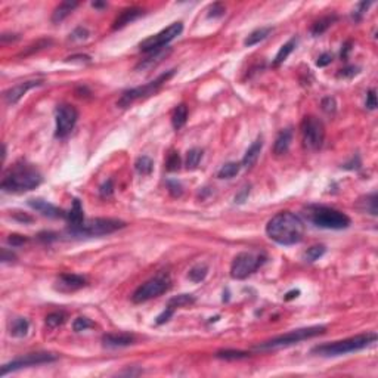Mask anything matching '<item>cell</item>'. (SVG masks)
I'll list each match as a JSON object with an SVG mask.
<instances>
[{
    "mask_svg": "<svg viewBox=\"0 0 378 378\" xmlns=\"http://www.w3.org/2000/svg\"><path fill=\"white\" fill-rule=\"evenodd\" d=\"M40 172L31 164H17L2 180V189L5 192H27L36 189L42 183Z\"/></svg>",
    "mask_w": 378,
    "mask_h": 378,
    "instance_id": "obj_2",
    "label": "cell"
},
{
    "mask_svg": "<svg viewBox=\"0 0 378 378\" xmlns=\"http://www.w3.org/2000/svg\"><path fill=\"white\" fill-rule=\"evenodd\" d=\"M331 62H333V53L325 52V53H322V55L318 58L316 65H318V67H327V65H330Z\"/></svg>",
    "mask_w": 378,
    "mask_h": 378,
    "instance_id": "obj_52",
    "label": "cell"
},
{
    "mask_svg": "<svg viewBox=\"0 0 378 378\" xmlns=\"http://www.w3.org/2000/svg\"><path fill=\"white\" fill-rule=\"evenodd\" d=\"M377 341V334L375 333H366V334H360L356 337H350L341 341H334V343H328V344H321L312 349V353L319 355V356H340V355H346V353H352V352H357L362 350L365 347H368L369 344Z\"/></svg>",
    "mask_w": 378,
    "mask_h": 378,
    "instance_id": "obj_3",
    "label": "cell"
},
{
    "mask_svg": "<svg viewBox=\"0 0 378 378\" xmlns=\"http://www.w3.org/2000/svg\"><path fill=\"white\" fill-rule=\"evenodd\" d=\"M308 219L318 228L324 229H346L350 226V217L335 208L325 207V205H309L308 207Z\"/></svg>",
    "mask_w": 378,
    "mask_h": 378,
    "instance_id": "obj_4",
    "label": "cell"
},
{
    "mask_svg": "<svg viewBox=\"0 0 378 378\" xmlns=\"http://www.w3.org/2000/svg\"><path fill=\"white\" fill-rule=\"evenodd\" d=\"M338 20V17L337 15H327V17H324V18H321V20H318L313 25H312V28H311V34L312 36H315V37H318V36H321V34H324L335 21Z\"/></svg>",
    "mask_w": 378,
    "mask_h": 378,
    "instance_id": "obj_24",
    "label": "cell"
},
{
    "mask_svg": "<svg viewBox=\"0 0 378 378\" xmlns=\"http://www.w3.org/2000/svg\"><path fill=\"white\" fill-rule=\"evenodd\" d=\"M50 44H52V40H49V39H42V40L36 42L34 44L28 46V47H27L24 52H21V53H20V56H27V55H31V53H34V52H39V50H42V49H44V47L50 46Z\"/></svg>",
    "mask_w": 378,
    "mask_h": 378,
    "instance_id": "obj_38",
    "label": "cell"
},
{
    "mask_svg": "<svg viewBox=\"0 0 378 378\" xmlns=\"http://www.w3.org/2000/svg\"><path fill=\"white\" fill-rule=\"evenodd\" d=\"M64 322H65V315L62 312H53V313L46 316V327L50 328V330L58 328Z\"/></svg>",
    "mask_w": 378,
    "mask_h": 378,
    "instance_id": "obj_37",
    "label": "cell"
},
{
    "mask_svg": "<svg viewBox=\"0 0 378 378\" xmlns=\"http://www.w3.org/2000/svg\"><path fill=\"white\" fill-rule=\"evenodd\" d=\"M248 195H250V185H245V186L235 195V202H237V204H244V202L247 201Z\"/></svg>",
    "mask_w": 378,
    "mask_h": 378,
    "instance_id": "obj_48",
    "label": "cell"
},
{
    "mask_svg": "<svg viewBox=\"0 0 378 378\" xmlns=\"http://www.w3.org/2000/svg\"><path fill=\"white\" fill-rule=\"evenodd\" d=\"M102 343L107 347H126L134 343V335L120 333V334H105L102 335Z\"/></svg>",
    "mask_w": 378,
    "mask_h": 378,
    "instance_id": "obj_18",
    "label": "cell"
},
{
    "mask_svg": "<svg viewBox=\"0 0 378 378\" xmlns=\"http://www.w3.org/2000/svg\"><path fill=\"white\" fill-rule=\"evenodd\" d=\"M352 50V42L349 40V42H346L344 44H343V49H341V59H347V56H349V52Z\"/></svg>",
    "mask_w": 378,
    "mask_h": 378,
    "instance_id": "obj_55",
    "label": "cell"
},
{
    "mask_svg": "<svg viewBox=\"0 0 378 378\" xmlns=\"http://www.w3.org/2000/svg\"><path fill=\"white\" fill-rule=\"evenodd\" d=\"M27 241H28L27 237L18 235V234H14V235H9V237H8V244H11L12 247H21V245H24Z\"/></svg>",
    "mask_w": 378,
    "mask_h": 378,
    "instance_id": "obj_46",
    "label": "cell"
},
{
    "mask_svg": "<svg viewBox=\"0 0 378 378\" xmlns=\"http://www.w3.org/2000/svg\"><path fill=\"white\" fill-rule=\"evenodd\" d=\"M134 169H136V172H137L139 175L146 176V175H151V173H153L154 163H153V160H151L149 157L142 156V157H139V158L136 160V163H134Z\"/></svg>",
    "mask_w": 378,
    "mask_h": 378,
    "instance_id": "obj_31",
    "label": "cell"
},
{
    "mask_svg": "<svg viewBox=\"0 0 378 378\" xmlns=\"http://www.w3.org/2000/svg\"><path fill=\"white\" fill-rule=\"evenodd\" d=\"M262 148H263V139L262 137H257L253 143H251V146L247 149V153H245V156H244V158H243V163H241V166L243 167H251V166H254V163L259 160V157H260V153H262Z\"/></svg>",
    "mask_w": 378,
    "mask_h": 378,
    "instance_id": "obj_21",
    "label": "cell"
},
{
    "mask_svg": "<svg viewBox=\"0 0 378 378\" xmlns=\"http://www.w3.org/2000/svg\"><path fill=\"white\" fill-rule=\"evenodd\" d=\"M30 324L25 318H17L11 325V335L14 337H24L27 335Z\"/></svg>",
    "mask_w": 378,
    "mask_h": 378,
    "instance_id": "obj_32",
    "label": "cell"
},
{
    "mask_svg": "<svg viewBox=\"0 0 378 378\" xmlns=\"http://www.w3.org/2000/svg\"><path fill=\"white\" fill-rule=\"evenodd\" d=\"M359 72L357 67H346L344 69H340L338 72V77H344V79H350L353 75H356Z\"/></svg>",
    "mask_w": 378,
    "mask_h": 378,
    "instance_id": "obj_49",
    "label": "cell"
},
{
    "mask_svg": "<svg viewBox=\"0 0 378 378\" xmlns=\"http://www.w3.org/2000/svg\"><path fill=\"white\" fill-rule=\"evenodd\" d=\"M201 158H202V149H200V148H192V149H189V151H188V156H186V163H185L186 169H188V170L197 169L198 164H200V161H201Z\"/></svg>",
    "mask_w": 378,
    "mask_h": 378,
    "instance_id": "obj_33",
    "label": "cell"
},
{
    "mask_svg": "<svg viewBox=\"0 0 378 378\" xmlns=\"http://www.w3.org/2000/svg\"><path fill=\"white\" fill-rule=\"evenodd\" d=\"M366 108L368 110H375L377 108V95H375V89H371L366 93Z\"/></svg>",
    "mask_w": 378,
    "mask_h": 378,
    "instance_id": "obj_50",
    "label": "cell"
},
{
    "mask_svg": "<svg viewBox=\"0 0 378 378\" xmlns=\"http://www.w3.org/2000/svg\"><path fill=\"white\" fill-rule=\"evenodd\" d=\"M89 37V30L88 28H85V27H79V28H75L71 34H69V40H72V42H75V40H85V39H88Z\"/></svg>",
    "mask_w": 378,
    "mask_h": 378,
    "instance_id": "obj_44",
    "label": "cell"
},
{
    "mask_svg": "<svg viewBox=\"0 0 378 378\" xmlns=\"http://www.w3.org/2000/svg\"><path fill=\"white\" fill-rule=\"evenodd\" d=\"M298 294H300V289H292V291H289V292H287L285 294V300L287 301H289V300H292V298H295V297H298Z\"/></svg>",
    "mask_w": 378,
    "mask_h": 378,
    "instance_id": "obj_56",
    "label": "cell"
},
{
    "mask_svg": "<svg viewBox=\"0 0 378 378\" xmlns=\"http://www.w3.org/2000/svg\"><path fill=\"white\" fill-rule=\"evenodd\" d=\"M327 331V328L324 325H313V327H306V328H298V330H292L287 334L278 335L272 340H267L265 343H260L256 346V350H275V349H282V347H288L292 344H298L300 341H305L318 335H322Z\"/></svg>",
    "mask_w": 378,
    "mask_h": 378,
    "instance_id": "obj_5",
    "label": "cell"
},
{
    "mask_svg": "<svg viewBox=\"0 0 378 378\" xmlns=\"http://www.w3.org/2000/svg\"><path fill=\"white\" fill-rule=\"evenodd\" d=\"M175 71L176 69H170L161 75H158V77L153 82H149L148 85H143V86H139V88H133V89H129L126 90L121 98L117 101V107L120 108H127L130 107L133 102H136L137 99H142V98H148L151 95H154L166 82H169L173 75H175Z\"/></svg>",
    "mask_w": 378,
    "mask_h": 378,
    "instance_id": "obj_7",
    "label": "cell"
},
{
    "mask_svg": "<svg viewBox=\"0 0 378 378\" xmlns=\"http://www.w3.org/2000/svg\"><path fill=\"white\" fill-rule=\"evenodd\" d=\"M58 359L56 355L53 353H47V352H39V353H28L25 356L17 357L9 363H5L2 366V371H0V375H6L9 372L22 369V368H28V366H37V365H43V363H50L55 362Z\"/></svg>",
    "mask_w": 378,
    "mask_h": 378,
    "instance_id": "obj_12",
    "label": "cell"
},
{
    "mask_svg": "<svg viewBox=\"0 0 378 378\" xmlns=\"http://www.w3.org/2000/svg\"><path fill=\"white\" fill-rule=\"evenodd\" d=\"M291 140H292V130L291 129H284L278 136H276V140H275V145H273V153L276 156H284L289 145H291Z\"/></svg>",
    "mask_w": 378,
    "mask_h": 378,
    "instance_id": "obj_22",
    "label": "cell"
},
{
    "mask_svg": "<svg viewBox=\"0 0 378 378\" xmlns=\"http://www.w3.org/2000/svg\"><path fill=\"white\" fill-rule=\"evenodd\" d=\"M67 61L68 62H80V64H83V62H90V58L86 56V55H75V56L67 58Z\"/></svg>",
    "mask_w": 378,
    "mask_h": 378,
    "instance_id": "obj_54",
    "label": "cell"
},
{
    "mask_svg": "<svg viewBox=\"0 0 378 378\" xmlns=\"http://www.w3.org/2000/svg\"><path fill=\"white\" fill-rule=\"evenodd\" d=\"M224 12H226V8H224L222 3H213V5L208 8L207 17H208V18H220V17L224 15Z\"/></svg>",
    "mask_w": 378,
    "mask_h": 378,
    "instance_id": "obj_42",
    "label": "cell"
},
{
    "mask_svg": "<svg viewBox=\"0 0 378 378\" xmlns=\"http://www.w3.org/2000/svg\"><path fill=\"white\" fill-rule=\"evenodd\" d=\"M92 6L96 9H102V8H107V3L105 2H92Z\"/></svg>",
    "mask_w": 378,
    "mask_h": 378,
    "instance_id": "obj_58",
    "label": "cell"
},
{
    "mask_svg": "<svg viewBox=\"0 0 378 378\" xmlns=\"http://www.w3.org/2000/svg\"><path fill=\"white\" fill-rule=\"evenodd\" d=\"M126 226V222L118 220V219H111V217H95L85 220L79 228L69 229L72 235L79 237H102V235H110L114 234L120 229H123Z\"/></svg>",
    "mask_w": 378,
    "mask_h": 378,
    "instance_id": "obj_6",
    "label": "cell"
},
{
    "mask_svg": "<svg viewBox=\"0 0 378 378\" xmlns=\"http://www.w3.org/2000/svg\"><path fill=\"white\" fill-rule=\"evenodd\" d=\"M142 15H143V9L134 8V6L127 8V9L121 11V14H120V15L115 18V21L112 22V30H121V28H124L127 24L133 22L134 20H137V18L142 17Z\"/></svg>",
    "mask_w": 378,
    "mask_h": 378,
    "instance_id": "obj_17",
    "label": "cell"
},
{
    "mask_svg": "<svg viewBox=\"0 0 378 378\" xmlns=\"http://www.w3.org/2000/svg\"><path fill=\"white\" fill-rule=\"evenodd\" d=\"M272 27H260V28H257V30H254L251 34H248V37L244 40V44L247 46V47H251V46H254V44H257V43H260L262 40H265L270 33H272Z\"/></svg>",
    "mask_w": 378,
    "mask_h": 378,
    "instance_id": "obj_26",
    "label": "cell"
},
{
    "mask_svg": "<svg viewBox=\"0 0 378 378\" xmlns=\"http://www.w3.org/2000/svg\"><path fill=\"white\" fill-rule=\"evenodd\" d=\"M114 194V183H112V179H108L107 182H104L99 188V195L101 198L107 200V198H111Z\"/></svg>",
    "mask_w": 378,
    "mask_h": 378,
    "instance_id": "obj_41",
    "label": "cell"
},
{
    "mask_svg": "<svg viewBox=\"0 0 378 378\" xmlns=\"http://www.w3.org/2000/svg\"><path fill=\"white\" fill-rule=\"evenodd\" d=\"M195 303V297L192 294H180V295H176L173 298L169 300V305L167 308H172L173 311L179 309V308H185V306H191Z\"/></svg>",
    "mask_w": 378,
    "mask_h": 378,
    "instance_id": "obj_27",
    "label": "cell"
},
{
    "mask_svg": "<svg viewBox=\"0 0 378 378\" xmlns=\"http://www.w3.org/2000/svg\"><path fill=\"white\" fill-rule=\"evenodd\" d=\"M167 189L172 197H180L183 194V186L178 180H167Z\"/></svg>",
    "mask_w": 378,
    "mask_h": 378,
    "instance_id": "obj_43",
    "label": "cell"
},
{
    "mask_svg": "<svg viewBox=\"0 0 378 378\" xmlns=\"http://www.w3.org/2000/svg\"><path fill=\"white\" fill-rule=\"evenodd\" d=\"M83 287H86V279L75 273H62V275H59V278L56 281V289H59L62 292L77 291Z\"/></svg>",
    "mask_w": 378,
    "mask_h": 378,
    "instance_id": "obj_15",
    "label": "cell"
},
{
    "mask_svg": "<svg viewBox=\"0 0 378 378\" xmlns=\"http://www.w3.org/2000/svg\"><path fill=\"white\" fill-rule=\"evenodd\" d=\"M56 129H55V136L56 137H67L71 130L74 129L75 123L79 118V112L72 105L69 104H62L56 108Z\"/></svg>",
    "mask_w": 378,
    "mask_h": 378,
    "instance_id": "obj_13",
    "label": "cell"
},
{
    "mask_svg": "<svg viewBox=\"0 0 378 378\" xmlns=\"http://www.w3.org/2000/svg\"><path fill=\"white\" fill-rule=\"evenodd\" d=\"M295 44H297V40H295V39H291L289 42H287L285 44H282V47L279 49V52H278V53H276V56H275L273 65H275V67L281 65V64H282V62L289 56V53L294 50Z\"/></svg>",
    "mask_w": 378,
    "mask_h": 378,
    "instance_id": "obj_29",
    "label": "cell"
},
{
    "mask_svg": "<svg viewBox=\"0 0 378 378\" xmlns=\"http://www.w3.org/2000/svg\"><path fill=\"white\" fill-rule=\"evenodd\" d=\"M240 170H241V164H238V163H226L217 172V178L219 179H231V178L237 176L240 173Z\"/></svg>",
    "mask_w": 378,
    "mask_h": 378,
    "instance_id": "obj_30",
    "label": "cell"
},
{
    "mask_svg": "<svg viewBox=\"0 0 378 378\" xmlns=\"http://www.w3.org/2000/svg\"><path fill=\"white\" fill-rule=\"evenodd\" d=\"M15 219H18V220H21V222H33V217L25 216V214H24V216H22V214H20V216L17 214V216H15Z\"/></svg>",
    "mask_w": 378,
    "mask_h": 378,
    "instance_id": "obj_57",
    "label": "cell"
},
{
    "mask_svg": "<svg viewBox=\"0 0 378 378\" xmlns=\"http://www.w3.org/2000/svg\"><path fill=\"white\" fill-rule=\"evenodd\" d=\"M250 353L248 352H243V350H231V349H226V350H219L216 353L217 359H223V360H240V359H245L248 357Z\"/></svg>",
    "mask_w": 378,
    "mask_h": 378,
    "instance_id": "obj_28",
    "label": "cell"
},
{
    "mask_svg": "<svg viewBox=\"0 0 378 378\" xmlns=\"http://www.w3.org/2000/svg\"><path fill=\"white\" fill-rule=\"evenodd\" d=\"M325 251H327V248L324 245H313V247L308 248V251L305 253V260L306 262H316L325 254Z\"/></svg>",
    "mask_w": 378,
    "mask_h": 378,
    "instance_id": "obj_36",
    "label": "cell"
},
{
    "mask_svg": "<svg viewBox=\"0 0 378 378\" xmlns=\"http://www.w3.org/2000/svg\"><path fill=\"white\" fill-rule=\"evenodd\" d=\"M186 118H188V107L185 104H179L173 114H172V126L175 130H179L185 126L186 123Z\"/></svg>",
    "mask_w": 378,
    "mask_h": 378,
    "instance_id": "obj_25",
    "label": "cell"
},
{
    "mask_svg": "<svg viewBox=\"0 0 378 378\" xmlns=\"http://www.w3.org/2000/svg\"><path fill=\"white\" fill-rule=\"evenodd\" d=\"M372 5V2H360L359 5H357V8L353 11V18L356 20V21H359L362 17H363V14L368 11V8Z\"/></svg>",
    "mask_w": 378,
    "mask_h": 378,
    "instance_id": "obj_45",
    "label": "cell"
},
{
    "mask_svg": "<svg viewBox=\"0 0 378 378\" xmlns=\"http://www.w3.org/2000/svg\"><path fill=\"white\" fill-rule=\"evenodd\" d=\"M182 31H183V24L182 22H173L167 28L161 30L160 33H157L154 36L145 39L143 42H140L139 49L142 52H146V53H151V52H154V50L163 49L172 40H175Z\"/></svg>",
    "mask_w": 378,
    "mask_h": 378,
    "instance_id": "obj_11",
    "label": "cell"
},
{
    "mask_svg": "<svg viewBox=\"0 0 378 378\" xmlns=\"http://www.w3.org/2000/svg\"><path fill=\"white\" fill-rule=\"evenodd\" d=\"M173 313H175V311H173L172 308H167V309H166V311H164L161 315H158V316H157V321H156V322H157V325L166 324V322H167V321H169V319L173 316Z\"/></svg>",
    "mask_w": 378,
    "mask_h": 378,
    "instance_id": "obj_51",
    "label": "cell"
},
{
    "mask_svg": "<svg viewBox=\"0 0 378 378\" xmlns=\"http://www.w3.org/2000/svg\"><path fill=\"white\" fill-rule=\"evenodd\" d=\"M67 220H68V223H69V229L79 228V226L85 222L83 207H82V202H80L77 198L72 201V207H71V210L67 213Z\"/></svg>",
    "mask_w": 378,
    "mask_h": 378,
    "instance_id": "obj_20",
    "label": "cell"
},
{
    "mask_svg": "<svg viewBox=\"0 0 378 378\" xmlns=\"http://www.w3.org/2000/svg\"><path fill=\"white\" fill-rule=\"evenodd\" d=\"M28 205H30L33 210H36V211H39V213H42L43 216L50 217V219L67 217V213H65L64 210L58 208L56 205H53V204H50V202L42 200V198H31V200H28Z\"/></svg>",
    "mask_w": 378,
    "mask_h": 378,
    "instance_id": "obj_16",
    "label": "cell"
},
{
    "mask_svg": "<svg viewBox=\"0 0 378 378\" xmlns=\"http://www.w3.org/2000/svg\"><path fill=\"white\" fill-rule=\"evenodd\" d=\"M266 256L254 253H240L231 265V276L234 279H245L254 273L263 263Z\"/></svg>",
    "mask_w": 378,
    "mask_h": 378,
    "instance_id": "obj_10",
    "label": "cell"
},
{
    "mask_svg": "<svg viewBox=\"0 0 378 378\" xmlns=\"http://www.w3.org/2000/svg\"><path fill=\"white\" fill-rule=\"evenodd\" d=\"M170 52H172L170 47H163V49H158V50L151 52L145 59H142V61L136 65V69L139 71V69H148V68L156 67V65H157L158 62H161Z\"/></svg>",
    "mask_w": 378,
    "mask_h": 378,
    "instance_id": "obj_19",
    "label": "cell"
},
{
    "mask_svg": "<svg viewBox=\"0 0 378 378\" xmlns=\"http://www.w3.org/2000/svg\"><path fill=\"white\" fill-rule=\"evenodd\" d=\"M172 287V281L167 275H158L153 279L142 284L132 295V301L136 305L145 303V301L153 300L164 292H167Z\"/></svg>",
    "mask_w": 378,
    "mask_h": 378,
    "instance_id": "obj_8",
    "label": "cell"
},
{
    "mask_svg": "<svg viewBox=\"0 0 378 378\" xmlns=\"http://www.w3.org/2000/svg\"><path fill=\"white\" fill-rule=\"evenodd\" d=\"M207 273H208L207 265H197V266H194V267L189 270L188 278H189L192 282H197V284H198V282H201V281L205 279Z\"/></svg>",
    "mask_w": 378,
    "mask_h": 378,
    "instance_id": "obj_35",
    "label": "cell"
},
{
    "mask_svg": "<svg viewBox=\"0 0 378 378\" xmlns=\"http://www.w3.org/2000/svg\"><path fill=\"white\" fill-rule=\"evenodd\" d=\"M359 208L362 211H366L372 216H377V194H371V195H366L363 200L359 201Z\"/></svg>",
    "mask_w": 378,
    "mask_h": 378,
    "instance_id": "obj_34",
    "label": "cell"
},
{
    "mask_svg": "<svg viewBox=\"0 0 378 378\" xmlns=\"http://www.w3.org/2000/svg\"><path fill=\"white\" fill-rule=\"evenodd\" d=\"M300 129H301V137H303L305 148L311 151H316L322 146L325 139V127L319 118L313 115H306L303 121H301Z\"/></svg>",
    "mask_w": 378,
    "mask_h": 378,
    "instance_id": "obj_9",
    "label": "cell"
},
{
    "mask_svg": "<svg viewBox=\"0 0 378 378\" xmlns=\"http://www.w3.org/2000/svg\"><path fill=\"white\" fill-rule=\"evenodd\" d=\"M43 82L42 80H27V82H21L12 88H9L5 93H3V99L8 105H15L30 89H34L37 86H40Z\"/></svg>",
    "mask_w": 378,
    "mask_h": 378,
    "instance_id": "obj_14",
    "label": "cell"
},
{
    "mask_svg": "<svg viewBox=\"0 0 378 378\" xmlns=\"http://www.w3.org/2000/svg\"><path fill=\"white\" fill-rule=\"evenodd\" d=\"M266 234L276 244L294 245L303 240L305 223L291 211H281L267 222Z\"/></svg>",
    "mask_w": 378,
    "mask_h": 378,
    "instance_id": "obj_1",
    "label": "cell"
},
{
    "mask_svg": "<svg viewBox=\"0 0 378 378\" xmlns=\"http://www.w3.org/2000/svg\"><path fill=\"white\" fill-rule=\"evenodd\" d=\"M335 107H337V104H335V99H334V98L328 96V98H324V99H322V110H324L325 112H334V111H335Z\"/></svg>",
    "mask_w": 378,
    "mask_h": 378,
    "instance_id": "obj_47",
    "label": "cell"
},
{
    "mask_svg": "<svg viewBox=\"0 0 378 378\" xmlns=\"http://www.w3.org/2000/svg\"><path fill=\"white\" fill-rule=\"evenodd\" d=\"M17 260V256L9 251L8 248H2V262L3 263H8V262H15Z\"/></svg>",
    "mask_w": 378,
    "mask_h": 378,
    "instance_id": "obj_53",
    "label": "cell"
},
{
    "mask_svg": "<svg viewBox=\"0 0 378 378\" xmlns=\"http://www.w3.org/2000/svg\"><path fill=\"white\" fill-rule=\"evenodd\" d=\"M180 164H182V160H180V156L179 153H172L167 160H166V169L167 172H178L180 169Z\"/></svg>",
    "mask_w": 378,
    "mask_h": 378,
    "instance_id": "obj_40",
    "label": "cell"
},
{
    "mask_svg": "<svg viewBox=\"0 0 378 378\" xmlns=\"http://www.w3.org/2000/svg\"><path fill=\"white\" fill-rule=\"evenodd\" d=\"M79 6V2H62L59 3L53 14H52V22L53 24H59L61 21H64L68 15H71V12Z\"/></svg>",
    "mask_w": 378,
    "mask_h": 378,
    "instance_id": "obj_23",
    "label": "cell"
},
{
    "mask_svg": "<svg viewBox=\"0 0 378 378\" xmlns=\"http://www.w3.org/2000/svg\"><path fill=\"white\" fill-rule=\"evenodd\" d=\"M93 327H95V324H93L89 318H86V316L77 318V319L74 321V324H72V330H74L75 333H82V331H86V330L93 328Z\"/></svg>",
    "mask_w": 378,
    "mask_h": 378,
    "instance_id": "obj_39",
    "label": "cell"
}]
</instances>
